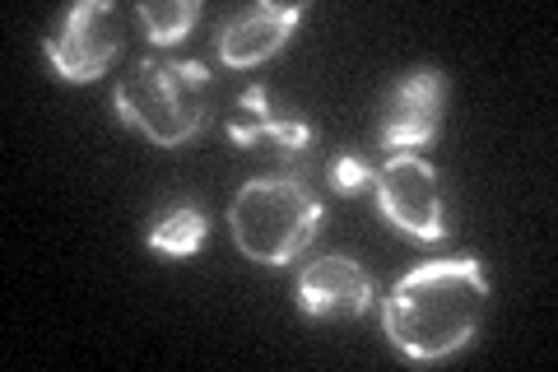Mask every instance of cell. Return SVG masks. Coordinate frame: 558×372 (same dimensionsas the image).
Returning a JSON list of instances; mask_svg holds the SVG:
<instances>
[{
	"label": "cell",
	"instance_id": "cell-9",
	"mask_svg": "<svg viewBox=\"0 0 558 372\" xmlns=\"http://www.w3.org/2000/svg\"><path fill=\"white\" fill-rule=\"evenodd\" d=\"M205 238H209L205 209H196V205H178V209H168V215L154 219V228H149V252L172 256V261H186V256H196V252H201Z\"/></svg>",
	"mask_w": 558,
	"mask_h": 372
},
{
	"label": "cell",
	"instance_id": "cell-4",
	"mask_svg": "<svg viewBox=\"0 0 558 372\" xmlns=\"http://www.w3.org/2000/svg\"><path fill=\"white\" fill-rule=\"evenodd\" d=\"M377 209L387 215L405 238L418 242H442L447 219H442V187L438 168L418 154H391L387 164L373 172Z\"/></svg>",
	"mask_w": 558,
	"mask_h": 372
},
{
	"label": "cell",
	"instance_id": "cell-10",
	"mask_svg": "<svg viewBox=\"0 0 558 372\" xmlns=\"http://www.w3.org/2000/svg\"><path fill=\"white\" fill-rule=\"evenodd\" d=\"M233 135V145H256V140H270V145L284 154V158H299L307 145H312V131L303 127V121H275L270 112L266 117H247V121H233L229 127Z\"/></svg>",
	"mask_w": 558,
	"mask_h": 372
},
{
	"label": "cell",
	"instance_id": "cell-5",
	"mask_svg": "<svg viewBox=\"0 0 558 372\" xmlns=\"http://www.w3.org/2000/svg\"><path fill=\"white\" fill-rule=\"evenodd\" d=\"M121 47V33H117V10L108 0H84L61 20V28L47 38V61L61 80L70 84H84V80H98L102 70L112 65Z\"/></svg>",
	"mask_w": 558,
	"mask_h": 372
},
{
	"label": "cell",
	"instance_id": "cell-1",
	"mask_svg": "<svg viewBox=\"0 0 558 372\" xmlns=\"http://www.w3.org/2000/svg\"><path fill=\"white\" fill-rule=\"evenodd\" d=\"M488 279L475 256H442L405 271L387 298V340L410 363H438L480 335Z\"/></svg>",
	"mask_w": 558,
	"mask_h": 372
},
{
	"label": "cell",
	"instance_id": "cell-8",
	"mask_svg": "<svg viewBox=\"0 0 558 372\" xmlns=\"http://www.w3.org/2000/svg\"><path fill=\"white\" fill-rule=\"evenodd\" d=\"M299 20H303V5H252L233 14L219 33V61L233 70H252L260 61H270L293 38Z\"/></svg>",
	"mask_w": 558,
	"mask_h": 372
},
{
	"label": "cell",
	"instance_id": "cell-6",
	"mask_svg": "<svg viewBox=\"0 0 558 372\" xmlns=\"http://www.w3.org/2000/svg\"><path fill=\"white\" fill-rule=\"evenodd\" d=\"M442 103H447L442 70H410L387 98V117H381V145H387V154L391 149L418 154L424 145H433L442 121Z\"/></svg>",
	"mask_w": 558,
	"mask_h": 372
},
{
	"label": "cell",
	"instance_id": "cell-2",
	"mask_svg": "<svg viewBox=\"0 0 558 372\" xmlns=\"http://www.w3.org/2000/svg\"><path fill=\"white\" fill-rule=\"evenodd\" d=\"M209 70L201 61H154L145 57L117 84V117L145 131L154 145H186L209 121Z\"/></svg>",
	"mask_w": 558,
	"mask_h": 372
},
{
	"label": "cell",
	"instance_id": "cell-3",
	"mask_svg": "<svg viewBox=\"0 0 558 372\" xmlns=\"http://www.w3.org/2000/svg\"><path fill=\"white\" fill-rule=\"evenodd\" d=\"M238 252L256 265H289L303 247L322 233V201L307 191L303 177L275 172L256 177L229 205Z\"/></svg>",
	"mask_w": 558,
	"mask_h": 372
},
{
	"label": "cell",
	"instance_id": "cell-11",
	"mask_svg": "<svg viewBox=\"0 0 558 372\" xmlns=\"http://www.w3.org/2000/svg\"><path fill=\"white\" fill-rule=\"evenodd\" d=\"M140 14V24H145L149 33V43H159V47H178L191 24H196V0H145V5L135 10Z\"/></svg>",
	"mask_w": 558,
	"mask_h": 372
},
{
	"label": "cell",
	"instance_id": "cell-7",
	"mask_svg": "<svg viewBox=\"0 0 558 372\" xmlns=\"http://www.w3.org/2000/svg\"><path fill=\"white\" fill-rule=\"evenodd\" d=\"M299 308L317 322H344L373 308V275L349 256L307 261L299 275Z\"/></svg>",
	"mask_w": 558,
	"mask_h": 372
},
{
	"label": "cell",
	"instance_id": "cell-12",
	"mask_svg": "<svg viewBox=\"0 0 558 372\" xmlns=\"http://www.w3.org/2000/svg\"><path fill=\"white\" fill-rule=\"evenodd\" d=\"M330 187H336L340 196H359V191L373 187V168L354 154H340L336 164H330Z\"/></svg>",
	"mask_w": 558,
	"mask_h": 372
}]
</instances>
